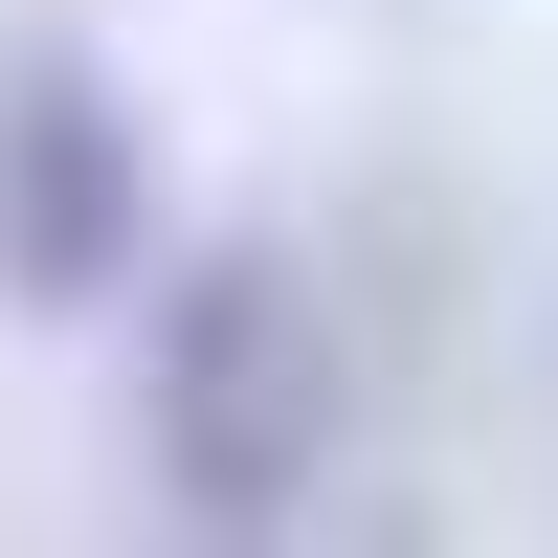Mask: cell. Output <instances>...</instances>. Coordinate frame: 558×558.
I'll return each mask as SVG.
<instances>
[{
    "label": "cell",
    "instance_id": "1",
    "mask_svg": "<svg viewBox=\"0 0 558 558\" xmlns=\"http://www.w3.org/2000/svg\"><path fill=\"white\" fill-rule=\"evenodd\" d=\"M157 492L202 536H268L313 514V470H336V291H313L291 246H202L157 291Z\"/></svg>",
    "mask_w": 558,
    "mask_h": 558
},
{
    "label": "cell",
    "instance_id": "2",
    "mask_svg": "<svg viewBox=\"0 0 558 558\" xmlns=\"http://www.w3.org/2000/svg\"><path fill=\"white\" fill-rule=\"evenodd\" d=\"M134 246H157L134 89L89 68L68 23H23V45H0V291H23V313H89V291H134Z\"/></svg>",
    "mask_w": 558,
    "mask_h": 558
}]
</instances>
